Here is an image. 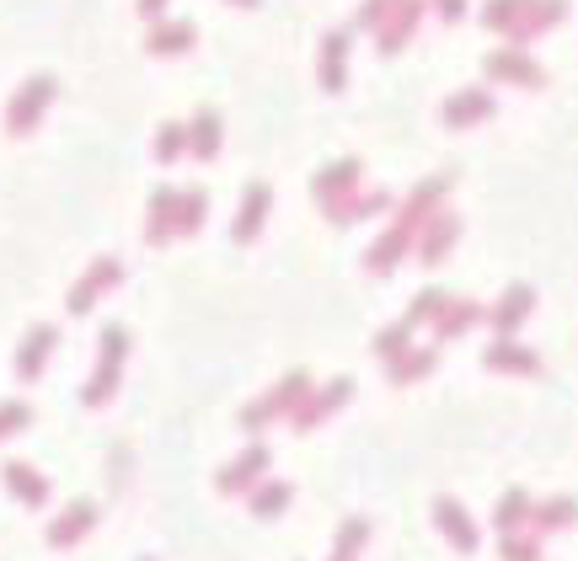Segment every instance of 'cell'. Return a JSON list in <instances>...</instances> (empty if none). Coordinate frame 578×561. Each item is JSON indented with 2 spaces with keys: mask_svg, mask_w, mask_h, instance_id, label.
<instances>
[{
  "mask_svg": "<svg viewBox=\"0 0 578 561\" xmlns=\"http://www.w3.org/2000/svg\"><path fill=\"white\" fill-rule=\"evenodd\" d=\"M477 321H488V311H482L477 300H455V295H450V306L440 311V321H434V348H440V342H455V337H466Z\"/></svg>",
  "mask_w": 578,
  "mask_h": 561,
  "instance_id": "obj_24",
  "label": "cell"
},
{
  "mask_svg": "<svg viewBox=\"0 0 578 561\" xmlns=\"http://www.w3.org/2000/svg\"><path fill=\"white\" fill-rule=\"evenodd\" d=\"M119 284H124V262H119V257H97V262L81 273V284L70 289V315H91L97 300H108Z\"/></svg>",
  "mask_w": 578,
  "mask_h": 561,
  "instance_id": "obj_6",
  "label": "cell"
},
{
  "mask_svg": "<svg viewBox=\"0 0 578 561\" xmlns=\"http://www.w3.org/2000/svg\"><path fill=\"white\" fill-rule=\"evenodd\" d=\"M445 306H450V295H445V289H423V295L413 300V311H407V321H413V326H434Z\"/></svg>",
  "mask_w": 578,
  "mask_h": 561,
  "instance_id": "obj_36",
  "label": "cell"
},
{
  "mask_svg": "<svg viewBox=\"0 0 578 561\" xmlns=\"http://www.w3.org/2000/svg\"><path fill=\"white\" fill-rule=\"evenodd\" d=\"M482 364L493 374H541V353L525 348L519 337H493V342L482 348Z\"/></svg>",
  "mask_w": 578,
  "mask_h": 561,
  "instance_id": "obj_17",
  "label": "cell"
},
{
  "mask_svg": "<svg viewBox=\"0 0 578 561\" xmlns=\"http://www.w3.org/2000/svg\"><path fill=\"white\" fill-rule=\"evenodd\" d=\"M359 187H365V161H359V155H343V161L321 166L317 177H311V192H317V203H321V209H332V203L354 198Z\"/></svg>",
  "mask_w": 578,
  "mask_h": 561,
  "instance_id": "obj_8",
  "label": "cell"
},
{
  "mask_svg": "<svg viewBox=\"0 0 578 561\" xmlns=\"http://www.w3.org/2000/svg\"><path fill=\"white\" fill-rule=\"evenodd\" d=\"M0 482H5V493L22 502V508H44L49 493H54L49 476H44L38 465H27V460H5V465H0Z\"/></svg>",
  "mask_w": 578,
  "mask_h": 561,
  "instance_id": "obj_14",
  "label": "cell"
},
{
  "mask_svg": "<svg viewBox=\"0 0 578 561\" xmlns=\"http://www.w3.org/2000/svg\"><path fill=\"white\" fill-rule=\"evenodd\" d=\"M455 241H460V220H455L450 209H440V214L423 225V236H418V262H423V267H440L450 251H455Z\"/></svg>",
  "mask_w": 578,
  "mask_h": 561,
  "instance_id": "obj_20",
  "label": "cell"
},
{
  "mask_svg": "<svg viewBox=\"0 0 578 561\" xmlns=\"http://www.w3.org/2000/svg\"><path fill=\"white\" fill-rule=\"evenodd\" d=\"M530 311H536V289H530V284H509V289L499 295V306L488 311V326H493L499 337H514V332L530 321Z\"/></svg>",
  "mask_w": 578,
  "mask_h": 561,
  "instance_id": "obj_18",
  "label": "cell"
},
{
  "mask_svg": "<svg viewBox=\"0 0 578 561\" xmlns=\"http://www.w3.org/2000/svg\"><path fill=\"white\" fill-rule=\"evenodd\" d=\"M268 209H273V187L253 183V187H247V198H242V209H236V225H231V241H236V247H247V241H257V236H262Z\"/></svg>",
  "mask_w": 578,
  "mask_h": 561,
  "instance_id": "obj_19",
  "label": "cell"
},
{
  "mask_svg": "<svg viewBox=\"0 0 578 561\" xmlns=\"http://www.w3.org/2000/svg\"><path fill=\"white\" fill-rule=\"evenodd\" d=\"M440 119H445V128L488 124V119H493V91H482V86H460L455 97H445Z\"/></svg>",
  "mask_w": 578,
  "mask_h": 561,
  "instance_id": "obj_16",
  "label": "cell"
},
{
  "mask_svg": "<svg viewBox=\"0 0 578 561\" xmlns=\"http://www.w3.org/2000/svg\"><path fill=\"white\" fill-rule=\"evenodd\" d=\"M177 236V187H156L150 192V209H145V241L150 247H167Z\"/></svg>",
  "mask_w": 578,
  "mask_h": 561,
  "instance_id": "obj_22",
  "label": "cell"
},
{
  "mask_svg": "<svg viewBox=\"0 0 578 561\" xmlns=\"http://www.w3.org/2000/svg\"><path fill=\"white\" fill-rule=\"evenodd\" d=\"M482 75H488V80H504V86H525V91H541V86H546V70L530 60L525 49H493V54L482 60Z\"/></svg>",
  "mask_w": 578,
  "mask_h": 561,
  "instance_id": "obj_9",
  "label": "cell"
},
{
  "mask_svg": "<svg viewBox=\"0 0 578 561\" xmlns=\"http://www.w3.org/2000/svg\"><path fill=\"white\" fill-rule=\"evenodd\" d=\"M563 16H568V0H488L482 5V27L509 38V49H530Z\"/></svg>",
  "mask_w": 578,
  "mask_h": 561,
  "instance_id": "obj_2",
  "label": "cell"
},
{
  "mask_svg": "<svg viewBox=\"0 0 578 561\" xmlns=\"http://www.w3.org/2000/svg\"><path fill=\"white\" fill-rule=\"evenodd\" d=\"M423 11H429V0H396V5H391V16L376 27V49H381V54L407 49V43H413V33H418V22H423Z\"/></svg>",
  "mask_w": 578,
  "mask_h": 561,
  "instance_id": "obj_12",
  "label": "cell"
},
{
  "mask_svg": "<svg viewBox=\"0 0 578 561\" xmlns=\"http://www.w3.org/2000/svg\"><path fill=\"white\" fill-rule=\"evenodd\" d=\"M193 43H198V27H193V22H183V16L156 22V27H150V38H145V49H150L156 60H177V54H188Z\"/></svg>",
  "mask_w": 578,
  "mask_h": 561,
  "instance_id": "obj_23",
  "label": "cell"
},
{
  "mask_svg": "<svg viewBox=\"0 0 578 561\" xmlns=\"http://www.w3.org/2000/svg\"><path fill=\"white\" fill-rule=\"evenodd\" d=\"M499 557H504V561H541V535H536V529L499 535Z\"/></svg>",
  "mask_w": 578,
  "mask_h": 561,
  "instance_id": "obj_35",
  "label": "cell"
},
{
  "mask_svg": "<svg viewBox=\"0 0 578 561\" xmlns=\"http://www.w3.org/2000/svg\"><path fill=\"white\" fill-rule=\"evenodd\" d=\"M54 348H60V332L44 321V326H33L27 337H22V348H16V379H38V374L49 370V359H54Z\"/></svg>",
  "mask_w": 578,
  "mask_h": 561,
  "instance_id": "obj_15",
  "label": "cell"
},
{
  "mask_svg": "<svg viewBox=\"0 0 578 561\" xmlns=\"http://www.w3.org/2000/svg\"><path fill=\"white\" fill-rule=\"evenodd\" d=\"M183 150H188V124H161L156 128V161H161V166H177Z\"/></svg>",
  "mask_w": 578,
  "mask_h": 561,
  "instance_id": "obj_34",
  "label": "cell"
},
{
  "mask_svg": "<svg viewBox=\"0 0 578 561\" xmlns=\"http://www.w3.org/2000/svg\"><path fill=\"white\" fill-rule=\"evenodd\" d=\"M167 5H172V0H134V11H139L145 22H167Z\"/></svg>",
  "mask_w": 578,
  "mask_h": 561,
  "instance_id": "obj_39",
  "label": "cell"
},
{
  "mask_svg": "<svg viewBox=\"0 0 578 561\" xmlns=\"http://www.w3.org/2000/svg\"><path fill=\"white\" fill-rule=\"evenodd\" d=\"M445 192H450V177H423V183L407 192V203L391 214V225L381 230V241L370 247V273H376V278H391V273L418 251L423 225L445 209Z\"/></svg>",
  "mask_w": 578,
  "mask_h": 561,
  "instance_id": "obj_1",
  "label": "cell"
},
{
  "mask_svg": "<svg viewBox=\"0 0 578 561\" xmlns=\"http://www.w3.org/2000/svg\"><path fill=\"white\" fill-rule=\"evenodd\" d=\"M124 359H128V332L124 326H108L102 332V348H97V364L86 374V390H81L86 407H108L113 401V390L124 379Z\"/></svg>",
  "mask_w": 578,
  "mask_h": 561,
  "instance_id": "obj_4",
  "label": "cell"
},
{
  "mask_svg": "<svg viewBox=\"0 0 578 561\" xmlns=\"http://www.w3.org/2000/svg\"><path fill=\"white\" fill-rule=\"evenodd\" d=\"M311 390H317V385H311V374H306V370H290L284 379H279V385H273V390H262L257 401H247V407H242V428H247V434H262L268 423H279V417H295V407H300Z\"/></svg>",
  "mask_w": 578,
  "mask_h": 561,
  "instance_id": "obj_3",
  "label": "cell"
},
{
  "mask_svg": "<svg viewBox=\"0 0 578 561\" xmlns=\"http://www.w3.org/2000/svg\"><path fill=\"white\" fill-rule=\"evenodd\" d=\"M268 471H273V449H268V444H247V449L214 476V487L231 493V498H247L257 482H268Z\"/></svg>",
  "mask_w": 578,
  "mask_h": 561,
  "instance_id": "obj_7",
  "label": "cell"
},
{
  "mask_svg": "<svg viewBox=\"0 0 578 561\" xmlns=\"http://www.w3.org/2000/svg\"><path fill=\"white\" fill-rule=\"evenodd\" d=\"M391 5H396V0H365V5H359V16L348 22V33H376L385 16H391Z\"/></svg>",
  "mask_w": 578,
  "mask_h": 561,
  "instance_id": "obj_38",
  "label": "cell"
},
{
  "mask_svg": "<svg viewBox=\"0 0 578 561\" xmlns=\"http://www.w3.org/2000/svg\"><path fill=\"white\" fill-rule=\"evenodd\" d=\"M220 145H225V128H220V113L214 108H198L188 124V155L198 161H214L220 155Z\"/></svg>",
  "mask_w": 578,
  "mask_h": 561,
  "instance_id": "obj_26",
  "label": "cell"
},
{
  "mask_svg": "<svg viewBox=\"0 0 578 561\" xmlns=\"http://www.w3.org/2000/svg\"><path fill=\"white\" fill-rule=\"evenodd\" d=\"M434 529L445 535L450 546L460 551V557H471V551H482V529H477V519L460 508L455 498H440L434 502Z\"/></svg>",
  "mask_w": 578,
  "mask_h": 561,
  "instance_id": "obj_11",
  "label": "cell"
},
{
  "mask_svg": "<svg viewBox=\"0 0 578 561\" xmlns=\"http://www.w3.org/2000/svg\"><path fill=\"white\" fill-rule=\"evenodd\" d=\"M209 220V192L204 187H183L177 192V236H198Z\"/></svg>",
  "mask_w": 578,
  "mask_h": 561,
  "instance_id": "obj_31",
  "label": "cell"
},
{
  "mask_svg": "<svg viewBox=\"0 0 578 561\" xmlns=\"http://www.w3.org/2000/svg\"><path fill=\"white\" fill-rule=\"evenodd\" d=\"M365 540H370V519H343V529L332 540V561H359Z\"/></svg>",
  "mask_w": 578,
  "mask_h": 561,
  "instance_id": "obj_33",
  "label": "cell"
},
{
  "mask_svg": "<svg viewBox=\"0 0 578 561\" xmlns=\"http://www.w3.org/2000/svg\"><path fill=\"white\" fill-rule=\"evenodd\" d=\"M434 370H440V348H407L396 364H385V379H391L396 390H407V385L429 379Z\"/></svg>",
  "mask_w": 578,
  "mask_h": 561,
  "instance_id": "obj_25",
  "label": "cell"
},
{
  "mask_svg": "<svg viewBox=\"0 0 578 561\" xmlns=\"http://www.w3.org/2000/svg\"><path fill=\"white\" fill-rule=\"evenodd\" d=\"M27 423H33V407L27 401H0V438L27 434Z\"/></svg>",
  "mask_w": 578,
  "mask_h": 561,
  "instance_id": "obj_37",
  "label": "cell"
},
{
  "mask_svg": "<svg viewBox=\"0 0 578 561\" xmlns=\"http://www.w3.org/2000/svg\"><path fill=\"white\" fill-rule=\"evenodd\" d=\"M530 513H536V498L525 487H509L499 498V508H493V529L499 535H519V529H530Z\"/></svg>",
  "mask_w": 578,
  "mask_h": 561,
  "instance_id": "obj_27",
  "label": "cell"
},
{
  "mask_svg": "<svg viewBox=\"0 0 578 561\" xmlns=\"http://www.w3.org/2000/svg\"><path fill=\"white\" fill-rule=\"evenodd\" d=\"M348 396H354V379H327V385H317V390L295 407V417H290V423H295L300 434H311V428H321V423H327V417L348 401Z\"/></svg>",
  "mask_w": 578,
  "mask_h": 561,
  "instance_id": "obj_10",
  "label": "cell"
},
{
  "mask_svg": "<svg viewBox=\"0 0 578 561\" xmlns=\"http://www.w3.org/2000/svg\"><path fill=\"white\" fill-rule=\"evenodd\" d=\"M348 43H354V33L343 27V33H327L321 38V64H317V80H321V91H343L348 86Z\"/></svg>",
  "mask_w": 578,
  "mask_h": 561,
  "instance_id": "obj_21",
  "label": "cell"
},
{
  "mask_svg": "<svg viewBox=\"0 0 578 561\" xmlns=\"http://www.w3.org/2000/svg\"><path fill=\"white\" fill-rule=\"evenodd\" d=\"M231 5H257V0H231Z\"/></svg>",
  "mask_w": 578,
  "mask_h": 561,
  "instance_id": "obj_41",
  "label": "cell"
},
{
  "mask_svg": "<svg viewBox=\"0 0 578 561\" xmlns=\"http://www.w3.org/2000/svg\"><path fill=\"white\" fill-rule=\"evenodd\" d=\"M91 529H97V502H91V498H75V502H70V508L60 513V519H54V524L44 529V540H49L54 551H70V546H81V540H86Z\"/></svg>",
  "mask_w": 578,
  "mask_h": 561,
  "instance_id": "obj_13",
  "label": "cell"
},
{
  "mask_svg": "<svg viewBox=\"0 0 578 561\" xmlns=\"http://www.w3.org/2000/svg\"><path fill=\"white\" fill-rule=\"evenodd\" d=\"M568 524H578V498H546V502H536V513H530V529L536 535H557Z\"/></svg>",
  "mask_w": 578,
  "mask_h": 561,
  "instance_id": "obj_30",
  "label": "cell"
},
{
  "mask_svg": "<svg viewBox=\"0 0 578 561\" xmlns=\"http://www.w3.org/2000/svg\"><path fill=\"white\" fill-rule=\"evenodd\" d=\"M54 91H60L54 75H33V80H22V91H11V102H5V134H11V139H27L33 128L44 124Z\"/></svg>",
  "mask_w": 578,
  "mask_h": 561,
  "instance_id": "obj_5",
  "label": "cell"
},
{
  "mask_svg": "<svg viewBox=\"0 0 578 561\" xmlns=\"http://www.w3.org/2000/svg\"><path fill=\"white\" fill-rule=\"evenodd\" d=\"M413 332H418V326H413L407 315H402V321H391V326H381V337H376V353H381V364H396V359L413 348Z\"/></svg>",
  "mask_w": 578,
  "mask_h": 561,
  "instance_id": "obj_32",
  "label": "cell"
},
{
  "mask_svg": "<svg viewBox=\"0 0 578 561\" xmlns=\"http://www.w3.org/2000/svg\"><path fill=\"white\" fill-rule=\"evenodd\" d=\"M139 561H150V557H139Z\"/></svg>",
  "mask_w": 578,
  "mask_h": 561,
  "instance_id": "obj_42",
  "label": "cell"
},
{
  "mask_svg": "<svg viewBox=\"0 0 578 561\" xmlns=\"http://www.w3.org/2000/svg\"><path fill=\"white\" fill-rule=\"evenodd\" d=\"M385 203H391V192H365V187H359L354 198H343V203H332V209H327V220H332V225H359V220H370V214H381Z\"/></svg>",
  "mask_w": 578,
  "mask_h": 561,
  "instance_id": "obj_28",
  "label": "cell"
},
{
  "mask_svg": "<svg viewBox=\"0 0 578 561\" xmlns=\"http://www.w3.org/2000/svg\"><path fill=\"white\" fill-rule=\"evenodd\" d=\"M247 502H253V519H279L295 502V487L279 482V476H268V482H257L253 493H247Z\"/></svg>",
  "mask_w": 578,
  "mask_h": 561,
  "instance_id": "obj_29",
  "label": "cell"
},
{
  "mask_svg": "<svg viewBox=\"0 0 578 561\" xmlns=\"http://www.w3.org/2000/svg\"><path fill=\"white\" fill-rule=\"evenodd\" d=\"M434 11H440L445 22H466V0H434Z\"/></svg>",
  "mask_w": 578,
  "mask_h": 561,
  "instance_id": "obj_40",
  "label": "cell"
}]
</instances>
